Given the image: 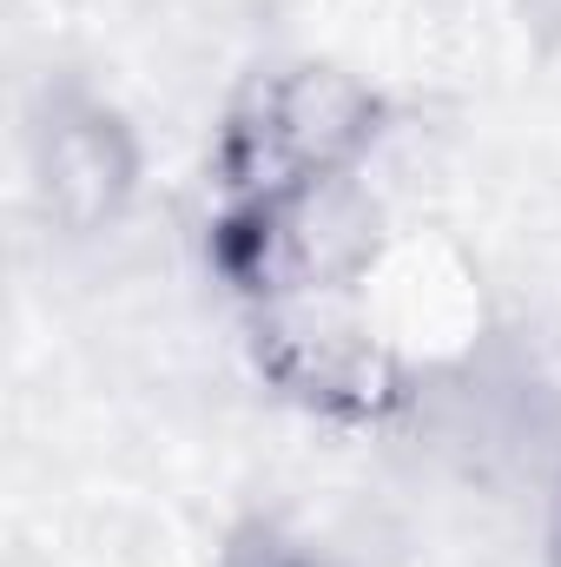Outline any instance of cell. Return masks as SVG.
<instances>
[{"label":"cell","instance_id":"2","mask_svg":"<svg viewBox=\"0 0 561 567\" xmlns=\"http://www.w3.org/2000/svg\"><path fill=\"white\" fill-rule=\"evenodd\" d=\"M370 258V212L344 178H304L278 192L225 198L212 225V265L258 303L344 284Z\"/></svg>","mask_w":561,"mask_h":567},{"label":"cell","instance_id":"1","mask_svg":"<svg viewBox=\"0 0 561 567\" xmlns=\"http://www.w3.org/2000/svg\"><path fill=\"white\" fill-rule=\"evenodd\" d=\"M384 100L344 66H284L245 86L218 133V185L225 198L278 192L304 178H350L364 145L377 140Z\"/></svg>","mask_w":561,"mask_h":567},{"label":"cell","instance_id":"5","mask_svg":"<svg viewBox=\"0 0 561 567\" xmlns=\"http://www.w3.org/2000/svg\"><path fill=\"white\" fill-rule=\"evenodd\" d=\"M225 567H324V561L297 555V548H290V542H278V535H245V542L225 555Z\"/></svg>","mask_w":561,"mask_h":567},{"label":"cell","instance_id":"6","mask_svg":"<svg viewBox=\"0 0 561 567\" xmlns=\"http://www.w3.org/2000/svg\"><path fill=\"white\" fill-rule=\"evenodd\" d=\"M549 567H561V488H555V508H549Z\"/></svg>","mask_w":561,"mask_h":567},{"label":"cell","instance_id":"3","mask_svg":"<svg viewBox=\"0 0 561 567\" xmlns=\"http://www.w3.org/2000/svg\"><path fill=\"white\" fill-rule=\"evenodd\" d=\"M27 185L53 231L100 238L140 198V140L86 86H47L27 126Z\"/></svg>","mask_w":561,"mask_h":567},{"label":"cell","instance_id":"4","mask_svg":"<svg viewBox=\"0 0 561 567\" xmlns=\"http://www.w3.org/2000/svg\"><path fill=\"white\" fill-rule=\"evenodd\" d=\"M258 370L290 403L330 423H384L404 403V370L384 343L337 317H297L284 303H272L258 323Z\"/></svg>","mask_w":561,"mask_h":567}]
</instances>
